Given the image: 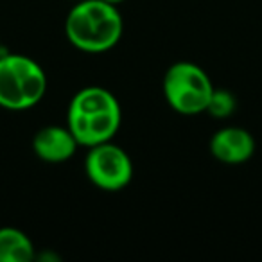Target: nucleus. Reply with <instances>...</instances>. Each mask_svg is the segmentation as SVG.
<instances>
[{
	"label": "nucleus",
	"mask_w": 262,
	"mask_h": 262,
	"mask_svg": "<svg viewBox=\"0 0 262 262\" xmlns=\"http://www.w3.org/2000/svg\"><path fill=\"white\" fill-rule=\"evenodd\" d=\"M122 112L115 95L101 86H86L72 97L67 127L79 146L110 142L120 127Z\"/></svg>",
	"instance_id": "f257e3e1"
},
{
	"label": "nucleus",
	"mask_w": 262,
	"mask_h": 262,
	"mask_svg": "<svg viewBox=\"0 0 262 262\" xmlns=\"http://www.w3.org/2000/svg\"><path fill=\"white\" fill-rule=\"evenodd\" d=\"M124 24L117 6L104 0H79L65 20V34L76 49L99 54L113 49L122 36Z\"/></svg>",
	"instance_id": "f03ea898"
},
{
	"label": "nucleus",
	"mask_w": 262,
	"mask_h": 262,
	"mask_svg": "<svg viewBox=\"0 0 262 262\" xmlns=\"http://www.w3.org/2000/svg\"><path fill=\"white\" fill-rule=\"evenodd\" d=\"M47 76L33 58L4 54L0 58V108L24 112L43 99Z\"/></svg>",
	"instance_id": "7ed1b4c3"
},
{
	"label": "nucleus",
	"mask_w": 262,
	"mask_h": 262,
	"mask_svg": "<svg viewBox=\"0 0 262 262\" xmlns=\"http://www.w3.org/2000/svg\"><path fill=\"white\" fill-rule=\"evenodd\" d=\"M212 84L201 67L190 61H178L164 76V95L167 104L182 115H198L207 110Z\"/></svg>",
	"instance_id": "20e7f679"
},
{
	"label": "nucleus",
	"mask_w": 262,
	"mask_h": 262,
	"mask_svg": "<svg viewBox=\"0 0 262 262\" xmlns=\"http://www.w3.org/2000/svg\"><path fill=\"white\" fill-rule=\"evenodd\" d=\"M84 172L95 187L115 192L131 182L133 162L122 147L112 142H102L90 147L84 158Z\"/></svg>",
	"instance_id": "39448f33"
},
{
	"label": "nucleus",
	"mask_w": 262,
	"mask_h": 262,
	"mask_svg": "<svg viewBox=\"0 0 262 262\" xmlns=\"http://www.w3.org/2000/svg\"><path fill=\"white\" fill-rule=\"evenodd\" d=\"M210 153L215 160L226 165L248 162L255 153V140L250 131L237 126L221 127L210 139Z\"/></svg>",
	"instance_id": "423d86ee"
},
{
	"label": "nucleus",
	"mask_w": 262,
	"mask_h": 262,
	"mask_svg": "<svg viewBox=\"0 0 262 262\" xmlns=\"http://www.w3.org/2000/svg\"><path fill=\"white\" fill-rule=\"evenodd\" d=\"M77 140L69 127L47 126L41 127L33 139V149L36 157L49 164H61L72 158L77 149Z\"/></svg>",
	"instance_id": "0eeeda50"
},
{
	"label": "nucleus",
	"mask_w": 262,
	"mask_h": 262,
	"mask_svg": "<svg viewBox=\"0 0 262 262\" xmlns=\"http://www.w3.org/2000/svg\"><path fill=\"white\" fill-rule=\"evenodd\" d=\"M34 258L33 241L13 226L0 228V262H31Z\"/></svg>",
	"instance_id": "6e6552de"
},
{
	"label": "nucleus",
	"mask_w": 262,
	"mask_h": 262,
	"mask_svg": "<svg viewBox=\"0 0 262 262\" xmlns=\"http://www.w3.org/2000/svg\"><path fill=\"white\" fill-rule=\"evenodd\" d=\"M235 106L237 101L232 92L226 90V88H214L205 112L214 117V119H226V117H230L235 112Z\"/></svg>",
	"instance_id": "1a4fd4ad"
},
{
	"label": "nucleus",
	"mask_w": 262,
	"mask_h": 262,
	"mask_svg": "<svg viewBox=\"0 0 262 262\" xmlns=\"http://www.w3.org/2000/svg\"><path fill=\"white\" fill-rule=\"evenodd\" d=\"M4 54H8V51H6L4 43H2V41H0V58H2V56H4Z\"/></svg>",
	"instance_id": "9d476101"
},
{
	"label": "nucleus",
	"mask_w": 262,
	"mask_h": 262,
	"mask_svg": "<svg viewBox=\"0 0 262 262\" xmlns=\"http://www.w3.org/2000/svg\"><path fill=\"white\" fill-rule=\"evenodd\" d=\"M104 2H108V4H113V6H117V4H120V2H124V0H104Z\"/></svg>",
	"instance_id": "9b49d317"
}]
</instances>
